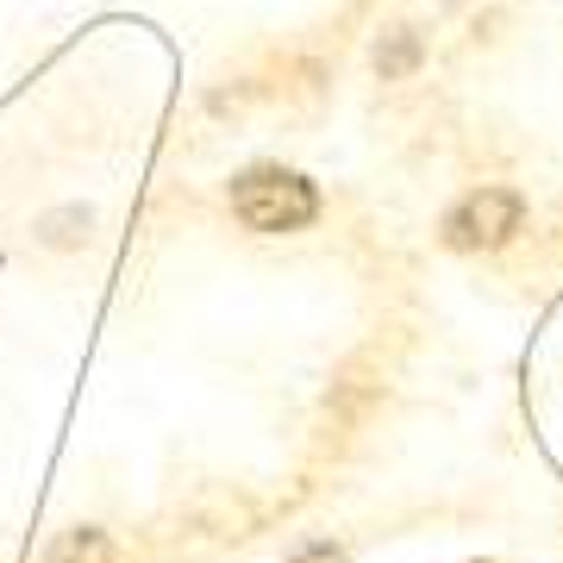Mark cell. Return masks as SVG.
Returning <instances> with one entry per match:
<instances>
[{
	"label": "cell",
	"instance_id": "6da1fadb",
	"mask_svg": "<svg viewBox=\"0 0 563 563\" xmlns=\"http://www.w3.org/2000/svg\"><path fill=\"white\" fill-rule=\"evenodd\" d=\"M232 213L251 232H301L320 213V195L295 169H251V176L232 181Z\"/></svg>",
	"mask_w": 563,
	"mask_h": 563
},
{
	"label": "cell",
	"instance_id": "7a4b0ae2",
	"mask_svg": "<svg viewBox=\"0 0 563 563\" xmlns=\"http://www.w3.org/2000/svg\"><path fill=\"white\" fill-rule=\"evenodd\" d=\"M520 232V195H507V188H476V195H463L457 213L444 220V239L457 244V251H495Z\"/></svg>",
	"mask_w": 563,
	"mask_h": 563
},
{
	"label": "cell",
	"instance_id": "3957f363",
	"mask_svg": "<svg viewBox=\"0 0 563 563\" xmlns=\"http://www.w3.org/2000/svg\"><path fill=\"white\" fill-rule=\"evenodd\" d=\"M57 563H113V539L107 532H69L57 544Z\"/></svg>",
	"mask_w": 563,
	"mask_h": 563
},
{
	"label": "cell",
	"instance_id": "277c9868",
	"mask_svg": "<svg viewBox=\"0 0 563 563\" xmlns=\"http://www.w3.org/2000/svg\"><path fill=\"white\" fill-rule=\"evenodd\" d=\"M295 563H344V551H332V544H307Z\"/></svg>",
	"mask_w": 563,
	"mask_h": 563
}]
</instances>
